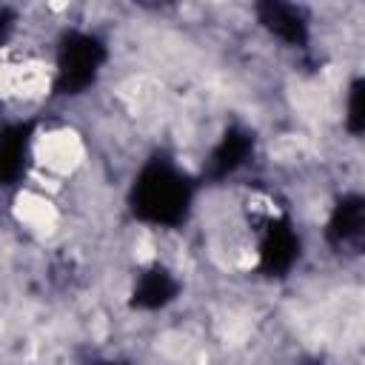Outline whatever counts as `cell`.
<instances>
[{
	"label": "cell",
	"mask_w": 365,
	"mask_h": 365,
	"mask_svg": "<svg viewBox=\"0 0 365 365\" xmlns=\"http://www.w3.org/2000/svg\"><path fill=\"white\" fill-rule=\"evenodd\" d=\"M134 214L154 225H177L191 202L188 180L168 163H148L134 182Z\"/></svg>",
	"instance_id": "cell-1"
},
{
	"label": "cell",
	"mask_w": 365,
	"mask_h": 365,
	"mask_svg": "<svg viewBox=\"0 0 365 365\" xmlns=\"http://www.w3.org/2000/svg\"><path fill=\"white\" fill-rule=\"evenodd\" d=\"M106 60V48L94 34L86 31H74L66 34V40L57 48V60H54V88H60L63 94H77L83 88H88L100 71Z\"/></svg>",
	"instance_id": "cell-2"
},
{
	"label": "cell",
	"mask_w": 365,
	"mask_h": 365,
	"mask_svg": "<svg viewBox=\"0 0 365 365\" xmlns=\"http://www.w3.org/2000/svg\"><path fill=\"white\" fill-rule=\"evenodd\" d=\"M259 225H262V240L257 248L259 265L268 274H285L299 254V237L285 220H277L274 214L265 217Z\"/></svg>",
	"instance_id": "cell-3"
},
{
	"label": "cell",
	"mask_w": 365,
	"mask_h": 365,
	"mask_svg": "<svg viewBox=\"0 0 365 365\" xmlns=\"http://www.w3.org/2000/svg\"><path fill=\"white\" fill-rule=\"evenodd\" d=\"M31 131L23 123L6 125L0 131V185H14L26 174V163L31 157Z\"/></svg>",
	"instance_id": "cell-4"
},
{
	"label": "cell",
	"mask_w": 365,
	"mask_h": 365,
	"mask_svg": "<svg viewBox=\"0 0 365 365\" xmlns=\"http://www.w3.org/2000/svg\"><path fill=\"white\" fill-rule=\"evenodd\" d=\"M131 297H134L131 302L137 308H163V305H168L177 297V279L163 265H151L134 282Z\"/></svg>",
	"instance_id": "cell-5"
},
{
	"label": "cell",
	"mask_w": 365,
	"mask_h": 365,
	"mask_svg": "<svg viewBox=\"0 0 365 365\" xmlns=\"http://www.w3.org/2000/svg\"><path fill=\"white\" fill-rule=\"evenodd\" d=\"M262 23L271 29V34H277L285 43H302L305 40V17L299 14V9L285 6V3H265L259 9Z\"/></svg>",
	"instance_id": "cell-6"
},
{
	"label": "cell",
	"mask_w": 365,
	"mask_h": 365,
	"mask_svg": "<svg viewBox=\"0 0 365 365\" xmlns=\"http://www.w3.org/2000/svg\"><path fill=\"white\" fill-rule=\"evenodd\" d=\"M359 234H362V200L345 197L328 220V237L339 245H348V242L359 240Z\"/></svg>",
	"instance_id": "cell-7"
},
{
	"label": "cell",
	"mask_w": 365,
	"mask_h": 365,
	"mask_svg": "<svg viewBox=\"0 0 365 365\" xmlns=\"http://www.w3.org/2000/svg\"><path fill=\"white\" fill-rule=\"evenodd\" d=\"M248 151H251L248 134H245V131H231V134H225L222 143L217 145L211 165L217 168V174H231V171H237V168L245 163Z\"/></svg>",
	"instance_id": "cell-8"
},
{
	"label": "cell",
	"mask_w": 365,
	"mask_h": 365,
	"mask_svg": "<svg viewBox=\"0 0 365 365\" xmlns=\"http://www.w3.org/2000/svg\"><path fill=\"white\" fill-rule=\"evenodd\" d=\"M362 86L354 83L351 86V94H348V120H351V128L359 131V123H362Z\"/></svg>",
	"instance_id": "cell-9"
}]
</instances>
